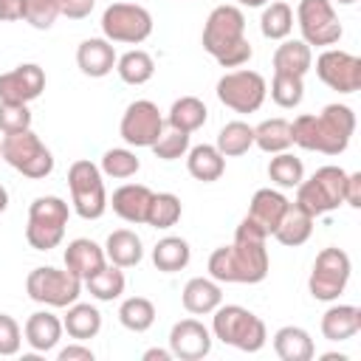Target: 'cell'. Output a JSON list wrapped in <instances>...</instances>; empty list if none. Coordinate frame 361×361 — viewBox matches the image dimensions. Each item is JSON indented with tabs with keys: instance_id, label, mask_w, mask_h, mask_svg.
Here are the masks:
<instances>
[{
	"instance_id": "cell-55",
	"label": "cell",
	"mask_w": 361,
	"mask_h": 361,
	"mask_svg": "<svg viewBox=\"0 0 361 361\" xmlns=\"http://www.w3.org/2000/svg\"><path fill=\"white\" fill-rule=\"evenodd\" d=\"M333 6H353V3H358V0H330Z\"/></svg>"
},
{
	"instance_id": "cell-46",
	"label": "cell",
	"mask_w": 361,
	"mask_h": 361,
	"mask_svg": "<svg viewBox=\"0 0 361 361\" xmlns=\"http://www.w3.org/2000/svg\"><path fill=\"white\" fill-rule=\"evenodd\" d=\"M23 344V330L14 316L0 313V355H17Z\"/></svg>"
},
{
	"instance_id": "cell-53",
	"label": "cell",
	"mask_w": 361,
	"mask_h": 361,
	"mask_svg": "<svg viewBox=\"0 0 361 361\" xmlns=\"http://www.w3.org/2000/svg\"><path fill=\"white\" fill-rule=\"evenodd\" d=\"M8 209V192H6V186L0 183V214Z\"/></svg>"
},
{
	"instance_id": "cell-42",
	"label": "cell",
	"mask_w": 361,
	"mask_h": 361,
	"mask_svg": "<svg viewBox=\"0 0 361 361\" xmlns=\"http://www.w3.org/2000/svg\"><path fill=\"white\" fill-rule=\"evenodd\" d=\"M102 175L107 178H116V180H124V178H133L138 169H141V161L133 149L127 147H113L102 155Z\"/></svg>"
},
{
	"instance_id": "cell-1",
	"label": "cell",
	"mask_w": 361,
	"mask_h": 361,
	"mask_svg": "<svg viewBox=\"0 0 361 361\" xmlns=\"http://www.w3.org/2000/svg\"><path fill=\"white\" fill-rule=\"evenodd\" d=\"M265 240H268V234L259 226H254L248 217H243L237 231H234V243L212 251L209 276L217 279L220 285L223 282H234V285L262 282L268 276V268H271Z\"/></svg>"
},
{
	"instance_id": "cell-31",
	"label": "cell",
	"mask_w": 361,
	"mask_h": 361,
	"mask_svg": "<svg viewBox=\"0 0 361 361\" xmlns=\"http://www.w3.org/2000/svg\"><path fill=\"white\" fill-rule=\"evenodd\" d=\"M62 327H65V333H68L71 338H76V341L96 338L99 330H102V313H99V307L85 305V302L76 299L73 305H68V313H65V319H62Z\"/></svg>"
},
{
	"instance_id": "cell-10",
	"label": "cell",
	"mask_w": 361,
	"mask_h": 361,
	"mask_svg": "<svg viewBox=\"0 0 361 361\" xmlns=\"http://www.w3.org/2000/svg\"><path fill=\"white\" fill-rule=\"evenodd\" d=\"M25 293L45 307H68L82 293V279L68 268L39 265L25 276Z\"/></svg>"
},
{
	"instance_id": "cell-45",
	"label": "cell",
	"mask_w": 361,
	"mask_h": 361,
	"mask_svg": "<svg viewBox=\"0 0 361 361\" xmlns=\"http://www.w3.org/2000/svg\"><path fill=\"white\" fill-rule=\"evenodd\" d=\"M59 17L56 0H25V23L37 31H48Z\"/></svg>"
},
{
	"instance_id": "cell-32",
	"label": "cell",
	"mask_w": 361,
	"mask_h": 361,
	"mask_svg": "<svg viewBox=\"0 0 361 361\" xmlns=\"http://www.w3.org/2000/svg\"><path fill=\"white\" fill-rule=\"evenodd\" d=\"M192 259V248L183 237H161L155 245H152V265L161 271V274H178L189 265Z\"/></svg>"
},
{
	"instance_id": "cell-37",
	"label": "cell",
	"mask_w": 361,
	"mask_h": 361,
	"mask_svg": "<svg viewBox=\"0 0 361 361\" xmlns=\"http://www.w3.org/2000/svg\"><path fill=\"white\" fill-rule=\"evenodd\" d=\"M82 285L90 290L93 299H99V302H113V299H118V296L124 293L127 279H124V271H121L118 265L107 262L99 274H93L90 279H85Z\"/></svg>"
},
{
	"instance_id": "cell-47",
	"label": "cell",
	"mask_w": 361,
	"mask_h": 361,
	"mask_svg": "<svg viewBox=\"0 0 361 361\" xmlns=\"http://www.w3.org/2000/svg\"><path fill=\"white\" fill-rule=\"evenodd\" d=\"M56 3H59V14L68 20H85L96 6V0H56Z\"/></svg>"
},
{
	"instance_id": "cell-22",
	"label": "cell",
	"mask_w": 361,
	"mask_h": 361,
	"mask_svg": "<svg viewBox=\"0 0 361 361\" xmlns=\"http://www.w3.org/2000/svg\"><path fill=\"white\" fill-rule=\"evenodd\" d=\"M288 203H290V200H288L282 192H276V189H257L254 197H251V203H248V214H245V217H248L254 226H259V228L271 237L274 228L279 226V220H282Z\"/></svg>"
},
{
	"instance_id": "cell-48",
	"label": "cell",
	"mask_w": 361,
	"mask_h": 361,
	"mask_svg": "<svg viewBox=\"0 0 361 361\" xmlns=\"http://www.w3.org/2000/svg\"><path fill=\"white\" fill-rule=\"evenodd\" d=\"M344 203L353 209H361V172H347L344 180Z\"/></svg>"
},
{
	"instance_id": "cell-20",
	"label": "cell",
	"mask_w": 361,
	"mask_h": 361,
	"mask_svg": "<svg viewBox=\"0 0 361 361\" xmlns=\"http://www.w3.org/2000/svg\"><path fill=\"white\" fill-rule=\"evenodd\" d=\"M149 200H152V189L144 183H124L113 192V197L107 200V206H113V212L133 226L147 223V212H149Z\"/></svg>"
},
{
	"instance_id": "cell-17",
	"label": "cell",
	"mask_w": 361,
	"mask_h": 361,
	"mask_svg": "<svg viewBox=\"0 0 361 361\" xmlns=\"http://www.w3.org/2000/svg\"><path fill=\"white\" fill-rule=\"evenodd\" d=\"M169 350L172 358L200 361L212 353V330L197 319H180L169 330Z\"/></svg>"
},
{
	"instance_id": "cell-16",
	"label": "cell",
	"mask_w": 361,
	"mask_h": 361,
	"mask_svg": "<svg viewBox=\"0 0 361 361\" xmlns=\"http://www.w3.org/2000/svg\"><path fill=\"white\" fill-rule=\"evenodd\" d=\"M45 90V71L37 62H23L6 73H0V102L28 104L39 99Z\"/></svg>"
},
{
	"instance_id": "cell-50",
	"label": "cell",
	"mask_w": 361,
	"mask_h": 361,
	"mask_svg": "<svg viewBox=\"0 0 361 361\" xmlns=\"http://www.w3.org/2000/svg\"><path fill=\"white\" fill-rule=\"evenodd\" d=\"M56 358H59V361H93V350L85 347V344L79 341V344H68V347H62Z\"/></svg>"
},
{
	"instance_id": "cell-41",
	"label": "cell",
	"mask_w": 361,
	"mask_h": 361,
	"mask_svg": "<svg viewBox=\"0 0 361 361\" xmlns=\"http://www.w3.org/2000/svg\"><path fill=\"white\" fill-rule=\"evenodd\" d=\"M271 99L274 104L285 107V110H293L302 104L305 99V76H293V73H279L274 71V79H271Z\"/></svg>"
},
{
	"instance_id": "cell-26",
	"label": "cell",
	"mask_w": 361,
	"mask_h": 361,
	"mask_svg": "<svg viewBox=\"0 0 361 361\" xmlns=\"http://www.w3.org/2000/svg\"><path fill=\"white\" fill-rule=\"evenodd\" d=\"M104 257H107V262H113L118 268H135L144 259V243H141V237L135 231L116 228V231L107 234Z\"/></svg>"
},
{
	"instance_id": "cell-18",
	"label": "cell",
	"mask_w": 361,
	"mask_h": 361,
	"mask_svg": "<svg viewBox=\"0 0 361 361\" xmlns=\"http://www.w3.org/2000/svg\"><path fill=\"white\" fill-rule=\"evenodd\" d=\"M62 259H65V268H68L73 276H79L82 282L90 279L93 274H99V271L107 265L104 248H102L99 243L87 240V237L71 240L68 248H65V254H62Z\"/></svg>"
},
{
	"instance_id": "cell-51",
	"label": "cell",
	"mask_w": 361,
	"mask_h": 361,
	"mask_svg": "<svg viewBox=\"0 0 361 361\" xmlns=\"http://www.w3.org/2000/svg\"><path fill=\"white\" fill-rule=\"evenodd\" d=\"M144 361H172V350H161V347H152L141 355Z\"/></svg>"
},
{
	"instance_id": "cell-13",
	"label": "cell",
	"mask_w": 361,
	"mask_h": 361,
	"mask_svg": "<svg viewBox=\"0 0 361 361\" xmlns=\"http://www.w3.org/2000/svg\"><path fill=\"white\" fill-rule=\"evenodd\" d=\"M296 25L302 31V39L313 48H330L341 39L344 28L338 23L336 6L330 0H299L296 6Z\"/></svg>"
},
{
	"instance_id": "cell-12",
	"label": "cell",
	"mask_w": 361,
	"mask_h": 361,
	"mask_svg": "<svg viewBox=\"0 0 361 361\" xmlns=\"http://www.w3.org/2000/svg\"><path fill=\"white\" fill-rule=\"evenodd\" d=\"M102 34L110 42L138 45L152 34V14L138 3H110L102 11Z\"/></svg>"
},
{
	"instance_id": "cell-5",
	"label": "cell",
	"mask_w": 361,
	"mask_h": 361,
	"mask_svg": "<svg viewBox=\"0 0 361 361\" xmlns=\"http://www.w3.org/2000/svg\"><path fill=\"white\" fill-rule=\"evenodd\" d=\"M71 217V206L59 195H39L28 206L25 240L34 251H51L62 243L65 226Z\"/></svg>"
},
{
	"instance_id": "cell-2",
	"label": "cell",
	"mask_w": 361,
	"mask_h": 361,
	"mask_svg": "<svg viewBox=\"0 0 361 361\" xmlns=\"http://www.w3.org/2000/svg\"><path fill=\"white\" fill-rule=\"evenodd\" d=\"M355 133V113L347 104H327L319 116L302 113L290 121V141L310 152L341 155Z\"/></svg>"
},
{
	"instance_id": "cell-7",
	"label": "cell",
	"mask_w": 361,
	"mask_h": 361,
	"mask_svg": "<svg viewBox=\"0 0 361 361\" xmlns=\"http://www.w3.org/2000/svg\"><path fill=\"white\" fill-rule=\"evenodd\" d=\"M0 158L11 169H17L20 175H25L31 180H42V178H48L54 172V155L39 141V135L34 130L3 135V141H0Z\"/></svg>"
},
{
	"instance_id": "cell-3",
	"label": "cell",
	"mask_w": 361,
	"mask_h": 361,
	"mask_svg": "<svg viewBox=\"0 0 361 361\" xmlns=\"http://www.w3.org/2000/svg\"><path fill=\"white\" fill-rule=\"evenodd\" d=\"M203 51L214 56L217 65L223 68H243L254 48L245 37V14L240 6L223 3L212 8V14L203 23Z\"/></svg>"
},
{
	"instance_id": "cell-28",
	"label": "cell",
	"mask_w": 361,
	"mask_h": 361,
	"mask_svg": "<svg viewBox=\"0 0 361 361\" xmlns=\"http://www.w3.org/2000/svg\"><path fill=\"white\" fill-rule=\"evenodd\" d=\"M313 220L316 217H310L305 209H299L296 203H288V209H285V214H282V220H279V226L274 228L271 237H276V243H282L288 248H296V245L310 240Z\"/></svg>"
},
{
	"instance_id": "cell-43",
	"label": "cell",
	"mask_w": 361,
	"mask_h": 361,
	"mask_svg": "<svg viewBox=\"0 0 361 361\" xmlns=\"http://www.w3.org/2000/svg\"><path fill=\"white\" fill-rule=\"evenodd\" d=\"M149 149L161 161H178V158H183L189 152V133H180V130H172L169 127V130H164L158 135V141Z\"/></svg>"
},
{
	"instance_id": "cell-11",
	"label": "cell",
	"mask_w": 361,
	"mask_h": 361,
	"mask_svg": "<svg viewBox=\"0 0 361 361\" xmlns=\"http://www.w3.org/2000/svg\"><path fill=\"white\" fill-rule=\"evenodd\" d=\"M268 96V82L262 73L237 68L217 79V99L234 113H257Z\"/></svg>"
},
{
	"instance_id": "cell-24",
	"label": "cell",
	"mask_w": 361,
	"mask_h": 361,
	"mask_svg": "<svg viewBox=\"0 0 361 361\" xmlns=\"http://www.w3.org/2000/svg\"><path fill=\"white\" fill-rule=\"evenodd\" d=\"M322 336L327 341H347L361 330V307L355 305H330L322 313Z\"/></svg>"
},
{
	"instance_id": "cell-27",
	"label": "cell",
	"mask_w": 361,
	"mask_h": 361,
	"mask_svg": "<svg viewBox=\"0 0 361 361\" xmlns=\"http://www.w3.org/2000/svg\"><path fill=\"white\" fill-rule=\"evenodd\" d=\"M274 353L282 361H310L316 355V347H313V338L305 327L285 324L274 333Z\"/></svg>"
},
{
	"instance_id": "cell-8",
	"label": "cell",
	"mask_w": 361,
	"mask_h": 361,
	"mask_svg": "<svg viewBox=\"0 0 361 361\" xmlns=\"http://www.w3.org/2000/svg\"><path fill=\"white\" fill-rule=\"evenodd\" d=\"M68 189H71V206L82 220H99L107 212L104 175L93 161L79 158V161L71 164Z\"/></svg>"
},
{
	"instance_id": "cell-29",
	"label": "cell",
	"mask_w": 361,
	"mask_h": 361,
	"mask_svg": "<svg viewBox=\"0 0 361 361\" xmlns=\"http://www.w3.org/2000/svg\"><path fill=\"white\" fill-rule=\"evenodd\" d=\"M206 118H209V110H206V104L197 96H180V99L172 102L164 124L172 127V130H180V133H189L192 135L195 130H200L206 124Z\"/></svg>"
},
{
	"instance_id": "cell-9",
	"label": "cell",
	"mask_w": 361,
	"mask_h": 361,
	"mask_svg": "<svg viewBox=\"0 0 361 361\" xmlns=\"http://www.w3.org/2000/svg\"><path fill=\"white\" fill-rule=\"evenodd\" d=\"M350 274H353L350 254L336 248V245H327L316 254L313 271L307 276V290L319 302H336L344 293V288L350 282Z\"/></svg>"
},
{
	"instance_id": "cell-40",
	"label": "cell",
	"mask_w": 361,
	"mask_h": 361,
	"mask_svg": "<svg viewBox=\"0 0 361 361\" xmlns=\"http://www.w3.org/2000/svg\"><path fill=\"white\" fill-rule=\"evenodd\" d=\"M183 214L180 197L172 192H152L149 212H147V226L152 228H172Z\"/></svg>"
},
{
	"instance_id": "cell-34",
	"label": "cell",
	"mask_w": 361,
	"mask_h": 361,
	"mask_svg": "<svg viewBox=\"0 0 361 361\" xmlns=\"http://www.w3.org/2000/svg\"><path fill=\"white\" fill-rule=\"evenodd\" d=\"M116 73L127 85H147L155 76V59L147 51L133 48L116 59Z\"/></svg>"
},
{
	"instance_id": "cell-33",
	"label": "cell",
	"mask_w": 361,
	"mask_h": 361,
	"mask_svg": "<svg viewBox=\"0 0 361 361\" xmlns=\"http://www.w3.org/2000/svg\"><path fill=\"white\" fill-rule=\"evenodd\" d=\"M259 31L265 39H288L290 31H293V8L285 3V0H271L265 3L262 8V17H259Z\"/></svg>"
},
{
	"instance_id": "cell-19",
	"label": "cell",
	"mask_w": 361,
	"mask_h": 361,
	"mask_svg": "<svg viewBox=\"0 0 361 361\" xmlns=\"http://www.w3.org/2000/svg\"><path fill=\"white\" fill-rule=\"evenodd\" d=\"M116 48L110 39L104 37H90V39H82L79 48H76V65L85 76L90 79H102L107 76L113 68H116Z\"/></svg>"
},
{
	"instance_id": "cell-4",
	"label": "cell",
	"mask_w": 361,
	"mask_h": 361,
	"mask_svg": "<svg viewBox=\"0 0 361 361\" xmlns=\"http://www.w3.org/2000/svg\"><path fill=\"white\" fill-rule=\"evenodd\" d=\"M212 336L243 353H259L268 341L265 322L243 305H217L212 310Z\"/></svg>"
},
{
	"instance_id": "cell-6",
	"label": "cell",
	"mask_w": 361,
	"mask_h": 361,
	"mask_svg": "<svg viewBox=\"0 0 361 361\" xmlns=\"http://www.w3.org/2000/svg\"><path fill=\"white\" fill-rule=\"evenodd\" d=\"M344 180L347 172L341 166H319L310 178H302L296 186V206L305 209L310 217H322L327 212H336L344 203Z\"/></svg>"
},
{
	"instance_id": "cell-21",
	"label": "cell",
	"mask_w": 361,
	"mask_h": 361,
	"mask_svg": "<svg viewBox=\"0 0 361 361\" xmlns=\"http://www.w3.org/2000/svg\"><path fill=\"white\" fill-rule=\"evenodd\" d=\"M65 327H62V319L51 310H37L25 319L23 324V341L34 350V353H48L59 344Z\"/></svg>"
},
{
	"instance_id": "cell-14",
	"label": "cell",
	"mask_w": 361,
	"mask_h": 361,
	"mask_svg": "<svg viewBox=\"0 0 361 361\" xmlns=\"http://www.w3.org/2000/svg\"><path fill=\"white\" fill-rule=\"evenodd\" d=\"M164 133V116L155 102L149 99H135L127 104L118 121V135L130 147H152L158 135Z\"/></svg>"
},
{
	"instance_id": "cell-35",
	"label": "cell",
	"mask_w": 361,
	"mask_h": 361,
	"mask_svg": "<svg viewBox=\"0 0 361 361\" xmlns=\"http://www.w3.org/2000/svg\"><path fill=\"white\" fill-rule=\"evenodd\" d=\"M254 144L268 155L285 152L293 144L290 141V121L288 118H265L262 124L254 127Z\"/></svg>"
},
{
	"instance_id": "cell-25",
	"label": "cell",
	"mask_w": 361,
	"mask_h": 361,
	"mask_svg": "<svg viewBox=\"0 0 361 361\" xmlns=\"http://www.w3.org/2000/svg\"><path fill=\"white\" fill-rule=\"evenodd\" d=\"M186 169L200 183H214L226 172V158L214 144H197L186 152Z\"/></svg>"
},
{
	"instance_id": "cell-54",
	"label": "cell",
	"mask_w": 361,
	"mask_h": 361,
	"mask_svg": "<svg viewBox=\"0 0 361 361\" xmlns=\"http://www.w3.org/2000/svg\"><path fill=\"white\" fill-rule=\"evenodd\" d=\"M322 361H347V355H341V353H327V355H322Z\"/></svg>"
},
{
	"instance_id": "cell-36",
	"label": "cell",
	"mask_w": 361,
	"mask_h": 361,
	"mask_svg": "<svg viewBox=\"0 0 361 361\" xmlns=\"http://www.w3.org/2000/svg\"><path fill=\"white\" fill-rule=\"evenodd\" d=\"M214 147L223 152V158H237L245 155L254 147V127L245 121H228L220 127Z\"/></svg>"
},
{
	"instance_id": "cell-52",
	"label": "cell",
	"mask_w": 361,
	"mask_h": 361,
	"mask_svg": "<svg viewBox=\"0 0 361 361\" xmlns=\"http://www.w3.org/2000/svg\"><path fill=\"white\" fill-rule=\"evenodd\" d=\"M237 6H248V8H262L265 3H271V0H234Z\"/></svg>"
},
{
	"instance_id": "cell-49",
	"label": "cell",
	"mask_w": 361,
	"mask_h": 361,
	"mask_svg": "<svg viewBox=\"0 0 361 361\" xmlns=\"http://www.w3.org/2000/svg\"><path fill=\"white\" fill-rule=\"evenodd\" d=\"M25 20V0H0V23Z\"/></svg>"
},
{
	"instance_id": "cell-15",
	"label": "cell",
	"mask_w": 361,
	"mask_h": 361,
	"mask_svg": "<svg viewBox=\"0 0 361 361\" xmlns=\"http://www.w3.org/2000/svg\"><path fill=\"white\" fill-rule=\"evenodd\" d=\"M316 76L336 93L361 90V59L341 48H324L316 56Z\"/></svg>"
},
{
	"instance_id": "cell-30",
	"label": "cell",
	"mask_w": 361,
	"mask_h": 361,
	"mask_svg": "<svg viewBox=\"0 0 361 361\" xmlns=\"http://www.w3.org/2000/svg\"><path fill=\"white\" fill-rule=\"evenodd\" d=\"M313 68V51L305 39H282L274 51V71L305 76Z\"/></svg>"
},
{
	"instance_id": "cell-44",
	"label": "cell",
	"mask_w": 361,
	"mask_h": 361,
	"mask_svg": "<svg viewBox=\"0 0 361 361\" xmlns=\"http://www.w3.org/2000/svg\"><path fill=\"white\" fill-rule=\"evenodd\" d=\"M31 130V110L28 104H14V102H0V133H23Z\"/></svg>"
},
{
	"instance_id": "cell-38",
	"label": "cell",
	"mask_w": 361,
	"mask_h": 361,
	"mask_svg": "<svg viewBox=\"0 0 361 361\" xmlns=\"http://www.w3.org/2000/svg\"><path fill=\"white\" fill-rule=\"evenodd\" d=\"M118 322L133 333H147L155 324V305L147 296H130L118 305Z\"/></svg>"
},
{
	"instance_id": "cell-39",
	"label": "cell",
	"mask_w": 361,
	"mask_h": 361,
	"mask_svg": "<svg viewBox=\"0 0 361 361\" xmlns=\"http://www.w3.org/2000/svg\"><path fill=\"white\" fill-rule=\"evenodd\" d=\"M268 178L271 183H276L279 189H296L305 178V164L302 158H296L293 152H276L268 164Z\"/></svg>"
},
{
	"instance_id": "cell-23",
	"label": "cell",
	"mask_w": 361,
	"mask_h": 361,
	"mask_svg": "<svg viewBox=\"0 0 361 361\" xmlns=\"http://www.w3.org/2000/svg\"><path fill=\"white\" fill-rule=\"evenodd\" d=\"M180 302L192 316H206L223 302V288L212 276H192L180 290Z\"/></svg>"
}]
</instances>
